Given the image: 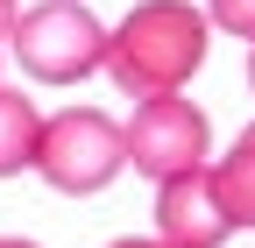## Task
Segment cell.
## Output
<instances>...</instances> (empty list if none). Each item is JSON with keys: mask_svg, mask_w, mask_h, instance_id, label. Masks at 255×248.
<instances>
[{"mask_svg": "<svg viewBox=\"0 0 255 248\" xmlns=\"http://www.w3.org/2000/svg\"><path fill=\"white\" fill-rule=\"evenodd\" d=\"M36 170L43 184H57V192H107V184L128 170V149H121V121L100 114V107H64L43 121V142H36Z\"/></svg>", "mask_w": 255, "mask_h": 248, "instance_id": "obj_3", "label": "cell"}, {"mask_svg": "<svg viewBox=\"0 0 255 248\" xmlns=\"http://www.w3.org/2000/svg\"><path fill=\"white\" fill-rule=\"evenodd\" d=\"M7 21H14V0H0V28H7Z\"/></svg>", "mask_w": 255, "mask_h": 248, "instance_id": "obj_9", "label": "cell"}, {"mask_svg": "<svg viewBox=\"0 0 255 248\" xmlns=\"http://www.w3.org/2000/svg\"><path fill=\"white\" fill-rule=\"evenodd\" d=\"M36 142H43V114H36V100H21L14 85H0V177L36 170Z\"/></svg>", "mask_w": 255, "mask_h": 248, "instance_id": "obj_6", "label": "cell"}, {"mask_svg": "<svg viewBox=\"0 0 255 248\" xmlns=\"http://www.w3.org/2000/svg\"><path fill=\"white\" fill-rule=\"evenodd\" d=\"M227 234H234V220H227V206L213 192V170L156 184V241L163 248H220Z\"/></svg>", "mask_w": 255, "mask_h": 248, "instance_id": "obj_5", "label": "cell"}, {"mask_svg": "<svg viewBox=\"0 0 255 248\" xmlns=\"http://www.w3.org/2000/svg\"><path fill=\"white\" fill-rule=\"evenodd\" d=\"M7 50L36 85H78L107 64V28L85 0H43L7 21Z\"/></svg>", "mask_w": 255, "mask_h": 248, "instance_id": "obj_2", "label": "cell"}, {"mask_svg": "<svg viewBox=\"0 0 255 248\" xmlns=\"http://www.w3.org/2000/svg\"><path fill=\"white\" fill-rule=\"evenodd\" d=\"M248 85H255V50H248Z\"/></svg>", "mask_w": 255, "mask_h": 248, "instance_id": "obj_12", "label": "cell"}, {"mask_svg": "<svg viewBox=\"0 0 255 248\" xmlns=\"http://www.w3.org/2000/svg\"><path fill=\"white\" fill-rule=\"evenodd\" d=\"M0 248H36V241H21V234H7V241H0Z\"/></svg>", "mask_w": 255, "mask_h": 248, "instance_id": "obj_10", "label": "cell"}, {"mask_svg": "<svg viewBox=\"0 0 255 248\" xmlns=\"http://www.w3.org/2000/svg\"><path fill=\"white\" fill-rule=\"evenodd\" d=\"M213 21L191 0H135L128 21L107 36V71L128 100H170L206 64Z\"/></svg>", "mask_w": 255, "mask_h": 248, "instance_id": "obj_1", "label": "cell"}, {"mask_svg": "<svg viewBox=\"0 0 255 248\" xmlns=\"http://www.w3.org/2000/svg\"><path fill=\"white\" fill-rule=\"evenodd\" d=\"M114 248H163V241H114Z\"/></svg>", "mask_w": 255, "mask_h": 248, "instance_id": "obj_11", "label": "cell"}, {"mask_svg": "<svg viewBox=\"0 0 255 248\" xmlns=\"http://www.w3.org/2000/svg\"><path fill=\"white\" fill-rule=\"evenodd\" d=\"M0 43H7V28H0Z\"/></svg>", "mask_w": 255, "mask_h": 248, "instance_id": "obj_13", "label": "cell"}, {"mask_svg": "<svg viewBox=\"0 0 255 248\" xmlns=\"http://www.w3.org/2000/svg\"><path fill=\"white\" fill-rule=\"evenodd\" d=\"M206 170H213V192H220V206H227V220L255 227V128H241V142L220 163H206Z\"/></svg>", "mask_w": 255, "mask_h": 248, "instance_id": "obj_7", "label": "cell"}, {"mask_svg": "<svg viewBox=\"0 0 255 248\" xmlns=\"http://www.w3.org/2000/svg\"><path fill=\"white\" fill-rule=\"evenodd\" d=\"M121 149H128V163H135L142 177L170 184V177L206 170L213 128H206V114L191 107L184 92H170V100H142V107H135V121L121 128Z\"/></svg>", "mask_w": 255, "mask_h": 248, "instance_id": "obj_4", "label": "cell"}, {"mask_svg": "<svg viewBox=\"0 0 255 248\" xmlns=\"http://www.w3.org/2000/svg\"><path fill=\"white\" fill-rule=\"evenodd\" d=\"M206 21H213V28H234L241 43H255V0H213Z\"/></svg>", "mask_w": 255, "mask_h": 248, "instance_id": "obj_8", "label": "cell"}]
</instances>
